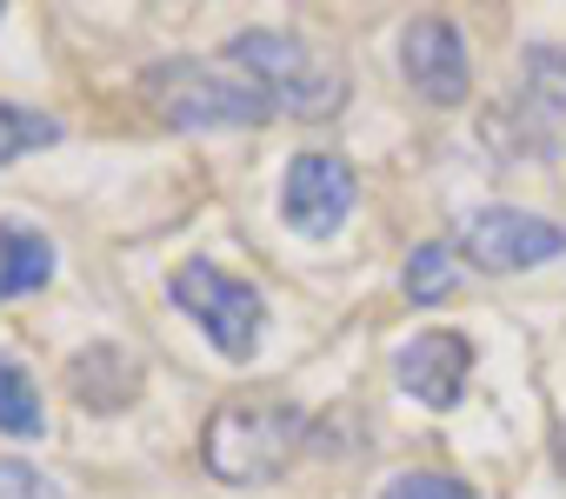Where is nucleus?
Instances as JSON below:
<instances>
[{
  "label": "nucleus",
  "mask_w": 566,
  "mask_h": 499,
  "mask_svg": "<svg viewBox=\"0 0 566 499\" xmlns=\"http://www.w3.org/2000/svg\"><path fill=\"white\" fill-rule=\"evenodd\" d=\"M307 446V413L294 400H273V393H240L220 400L207 433H200V459L213 479L227 486H266L294 466V453Z\"/></svg>",
  "instance_id": "1"
},
{
  "label": "nucleus",
  "mask_w": 566,
  "mask_h": 499,
  "mask_svg": "<svg viewBox=\"0 0 566 499\" xmlns=\"http://www.w3.org/2000/svg\"><path fill=\"white\" fill-rule=\"evenodd\" d=\"M227 67H240L273 114H294V120H334L347 107V74L314 54L294 34H273V28H247L227 41Z\"/></svg>",
  "instance_id": "2"
},
{
  "label": "nucleus",
  "mask_w": 566,
  "mask_h": 499,
  "mask_svg": "<svg viewBox=\"0 0 566 499\" xmlns=\"http://www.w3.org/2000/svg\"><path fill=\"white\" fill-rule=\"evenodd\" d=\"M147 107L193 134V127H253V120H273L266 94L240 74V67H213V61H160L147 81H140Z\"/></svg>",
  "instance_id": "3"
},
{
  "label": "nucleus",
  "mask_w": 566,
  "mask_h": 499,
  "mask_svg": "<svg viewBox=\"0 0 566 499\" xmlns=\"http://www.w3.org/2000/svg\"><path fill=\"white\" fill-rule=\"evenodd\" d=\"M167 294H174V307H187V314L200 320V333H207L227 360H253L260 327H266V300H260L247 280H233V274H220V267H207V261H187V267L167 280Z\"/></svg>",
  "instance_id": "4"
},
{
  "label": "nucleus",
  "mask_w": 566,
  "mask_h": 499,
  "mask_svg": "<svg viewBox=\"0 0 566 499\" xmlns=\"http://www.w3.org/2000/svg\"><path fill=\"white\" fill-rule=\"evenodd\" d=\"M460 246L480 274H526V267L566 254V226L520 213V206H480L460 220Z\"/></svg>",
  "instance_id": "5"
},
{
  "label": "nucleus",
  "mask_w": 566,
  "mask_h": 499,
  "mask_svg": "<svg viewBox=\"0 0 566 499\" xmlns=\"http://www.w3.org/2000/svg\"><path fill=\"white\" fill-rule=\"evenodd\" d=\"M467 373H473V347H467V333H447V327L413 333V340L394 353V380H400V393L420 400V406H433V413L460 406Z\"/></svg>",
  "instance_id": "6"
},
{
  "label": "nucleus",
  "mask_w": 566,
  "mask_h": 499,
  "mask_svg": "<svg viewBox=\"0 0 566 499\" xmlns=\"http://www.w3.org/2000/svg\"><path fill=\"white\" fill-rule=\"evenodd\" d=\"M354 167L347 160H334V153H301L294 167H287V187H280V206H287V220L301 226V233H314V240H327V233H340V220L354 213Z\"/></svg>",
  "instance_id": "7"
},
{
  "label": "nucleus",
  "mask_w": 566,
  "mask_h": 499,
  "mask_svg": "<svg viewBox=\"0 0 566 499\" xmlns=\"http://www.w3.org/2000/svg\"><path fill=\"white\" fill-rule=\"evenodd\" d=\"M400 67H407V81H413L427 100H440V107L467 100V87H473V61H467L460 28H453V21H433V14L400 34Z\"/></svg>",
  "instance_id": "8"
},
{
  "label": "nucleus",
  "mask_w": 566,
  "mask_h": 499,
  "mask_svg": "<svg viewBox=\"0 0 566 499\" xmlns=\"http://www.w3.org/2000/svg\"><path fill=\"white\" fill-rule=\"evenodd\" d=\"M67 380H74V400H81V406H94V413H114V406H127V400H134V386H140V367H134L120 347H87V353H74Z\"/></svg>",
  "instance_id": "9"
},
{
  "label": "nucleus",
  "mask_w": 566,
  "mask_h": 499,
  "mask_svg": "<svg viewBox=\"0 0 566 499\" xmlns=\"http://www.w3.org/2000/svg\"><path fill=\"white\" fill-rule=\"evenodd\" d=\"M48 280H54V246H48V233L8 220V226H0V300L41 294Z\"/></svg>",
  "instance_id": "10"
},
{
  "label": "nucleus",
  "mask_w": 566,
  "mask_h": 499,
  "mask_svg": "<svg viewBox=\"0 0 566 499\" xmlns=\"http://www.w3.org/2000/svg\"><path fill=\"white\" fill-rule=\"evenodd\" d=\"M0 433H14V439H41V433H48L41 386H34L14 360H0Z\"/></svg>",
  "instance_id": "11"
},
{
  "label": "nucleus",
  "mask_w": 566,
  "mask_h": 499,
  "mask_svg": "<svg viewBox=\"0 0 566 499\" xmlns=\"http://www.w3.org/2000/svg\"><path fill=\"white\" fill-rule=\"evenodd\" d=\"M400 287H407V300H413V307L447 300V294L460 287V274H453V246H447V240L413 246V254H407V274H400Z\"/></svg>",
  "instance_id": "12"
},
{
  "label": "nucleus",
  "mask_w": 566,
  "mask_h": 499,
  "mask_svg": "<svg viewBox=\"0 0 566 499\" xmlns=\"http://www.w3.org/2000/svg\"><path fill=\"white\" fill-rule=\"evenodd\" d=\"M54 140H61V120L54 114H34L21 100H0V167L21 160V153H34V147H54Z\"/></svg>",
  "instance_id": "13"
},
{
  "label": "nucleus",
  "mask_w": 566,
  "mask_h": 499,
  "mask_svg": "<svg viewBox=\"0 0 566 499\" xmlns=\"http://www.w3.org/2000/svg\"><path fill=\"white\" fill-rule=\"evenodd\" d=\"M380 499H480V492L453 473H400L380 486Z\"/></svg>",
  "instance_id": "14"
},
{
  "label": "nucleus",
  "mask_w": 566,
  "mask_h": 499,
  "mask_svg": "<svg viewBox=\"0 0 566 499\" xmlns=\"http://www.w3.org/2000/svg\"><path fill=\"white\" fill-rule=\"evenodd\" d=\"M0 499H61V486L28 459H0Z\"/></svg>",
  "instance_id": "15"
},
{
  "label": "nucleus",
  "mask_w": 566,
  "mask_h": 499,
  "mask_svg": "<svg viewBox=\"0 0 566 499\" xmlns=\"http://www.w3.org/2000/svg\"><path fill=\"white\" fill-rule=\"evenodd\" d=\"M553 466L566 473V426H559V439H553Z\"/></svg>",
  "instance_id": "16"
}]
</instances>
